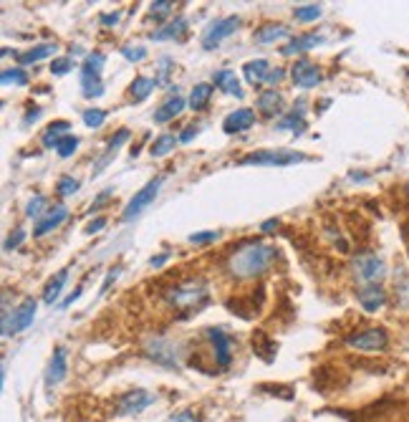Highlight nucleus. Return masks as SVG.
<instances>
[{
  "label": "nucleus",
  "mask_w": 409,
  "mask_h": 422,
  "mask_svg": "<svg viewBox=\"0 0 409 422\" xmlns=\"http://www.w3.org/2000/svg\"><path fill=\"white\" fill-rule=\"evenodd\" d=\"M278 258V248L268 246V243H248V246L238 248L227 261V271L235 278L246 281V278L263 276Z\"/></svg>",
  "instance_id": "1"
},
{
  "label": "nucleus",
  "mask_w": 409,
  "mask_h": 422,
  "mask_svg": "<svg viewBox=\"0 0 409 422\" xmlns=\"http://www.w3.org/2000/svg\"><path fill=\"white\" fill-rule=\"evenodd\" d=\"M164 298L175 309H200L208 303V284L205 281H185L164 291Z\"/></svg>",
  "instance_id": "2"
},
{
  "label": "nucleus",
  "mask_w": 409,
  "mask_h": 422,
  "mask_svg": "<svg viewBox=\"0 0 409 422\" xmlns=\"http://www.w3.org/2000/svg\"><path fill=\"white\" fill-rule=\"evenodd\" d=\"M36 319V301L33 298H23L15 309H3V336L20 334L23 329H28Z\"/></svg>",
  "instance_id": "3"
},
{
  "label": "nucleus",
  "mask_w": 409,
  "mask_h": 422,
  "mask_svg": "<svg viewBox=\"0 0 409 422\" xmlns=\"http://www.w3.org/2000/svg\"><path fill=\"white\" fill-rule=\"evenodd\" d=\"M354 276L364 286H377L379 281L387 276V265L384 261L379 258V256H374V253H361V256H356V261H354Z\"/></svg>",
  "instance_id": "4"
},
{
  "label": "nucleus",
  "mask_w": 409,
  "mask_h": 422,
  "mask_svg": "<svg viewBox=\"0 0 409 422\" xmlns=\"http://www.w3.org/2000/svg\"><path fill=\"white\" fill-rule=\"evenodd\" d=\"M306 162V154L301 152H286V150H263L250 152L240 159V164H271V167H286V164Z\"/></svg>",
  "instance_id": "5"
},
{
  "label": "nucleus",
  "mask_w": 409,
  "mask_h": 422,
  "mask_svg": "<svg viewBox=\"0 0 409 422\" xmlns=\"http://www.w3.org/2000/svg\"><path fill=\"white\" fill-rule=\"evenodd\" d=\"M159 185H162V177H154V180H149V183L145 185V187L139 190L137 195L129 200V205L124 208V213H121V218L124 220H134L142 210H147L154 202V197H157V192H159Z\"/></svg>",
  "instance_id": "6"
},
{
  "label": "nucleus",
  "mask_w": 409,
  "mask_h": 422,
  "mask_svg": "<svg viewBox=\"0 0 409 422\" xmlns=\"http://www.w3.org/2000/svg\"><path fill=\"white\" fill-rule=\"evenodd\" d=\"M238 25H240V18H238V15H227V18L215 20V23L210 25L208 31H205V36H202V48L213 51L215 46L220 44L222 38L233 36V33L238 31Z\"/></svg>",
  "instance_id": "7"
},
{
  "label": "nucleus",
  "mask_w": 409,
  "mask_h": 422,
  "mask_svg": "<svg viewBox=\"0 0 409 422\" xmlns=\"http://www.w3.org/2000/svg\"><path fill=\"white\" fill-rule=\"evenodd\" d=\"M147 357L154 360L157 364L162 367H170V369H180V352L172 341H164V339H154L149 341V347H147Z\"/></svg>",
  "instance_id": "8"
},
{
  "label": "nucleus",
  "mask_w": 409,
  "mask_h": 422,
  "mask_svg": "<svg viewBox=\"0 0 409 422\" xmlns=\"http://www.w3.org/2000/svg\"><path fill=\"white\" fill-rule=\"evenodd\" d=\"M347 341H349V347L361 349V352H379V349L387 347L389 336H387L384 329H366V331H361V334L349 336Z\"/></svg>",
  "instance_id": "9"
},
{
  "label": "nucleus",
  "mask_w": 409,
  "mask_h": 422,
  "mask_svg": "<svg viewBox=\"0 0 409 422\" xmlns=\"http://www.w3.org/2000/svg\"><path fill=\"white\" fill-rule=\"evenodd\" d=\"M152 402H154V397L145 390L124 392L119 397V402H116V415H139V412L145 410V407H149Z\"/></svg>",
  "instance_id": "10"
},
{
  "label": "nucleus",
  "mask_w": 409,
  "mask_h": 422,
  "mask_svg": "<svg viewBox=\"0 0 409 422\" xmlns=\"http://www.w3.org/2000/svg\"><path fill=\"white\" fill-rule=\"evenodd\" d=\"M66 372H69V364H66V349L56 347L53 349V357H51V362H48V369H46V387L51 390V387H56L58 382H63Z\"/></svg>",
  "instance_id": "11"
},
{
  "label": "nucleus",
  "mask_w": 409,
  "mask_h": 422,
  "mask_svg": "<svg viewBox=\"0 0 409 422\" xmlns=\"http://www.w3.org/2000/svg\"><path fill=\"white\" fill-rule=\"evenodd\" d=\"M208 331V339L213 341L215 349V362L220 367H227L233 360V352H230V336L222 331V329H205Z\"/></svg>",
  "instance_id": "12"
},
{
  "label": "nucleus",
  "mask_w": 409,
  "mask_h": 422,
  "mask_svg": "<svg viewBox=\"0 0 409 422\" xmlns=\"http://www.w3.org/2000/svg\"><path fill=\"white\" fill-rule=\"evenodd\" d=\"M253 124H255V112H253V109H235L233 114L225 117L222 129H225L227 134H235V132H246Z\"/></svg>",
  "instance_id": "13"
},
{
  "label": "nucleus",
  "mask_w": 409,
  "mask_h": 422,
  "mask_svg": "<svg viewBox=\"0 0 409 422\" xmlns=\"http://www.w3.org/2000/svg\"><path fill=\"white\" fill-rule=\"evenodd\" d=\"M290 76H293L296 86H301V88H314L316 84L321 81V71L309 61H298L296 66L290 69Z\"/></svg>",
  "instance_id": "14"
},
{
  "label": "nucleus",
  "mask_w": 409,
  "mask_h": 422,
  "mask_svg": "<svg viewBox=\"0 0 409 422\" xmlns=\"http://www.w3.org/2000/svg\"><path fill=\"white\" fill-rule=\"evenodd\" d=\"M66 218H69V210L63 208V205H56V208H51L48 215H46L43 220H38V223H36V230H33V235H36V238H41V235L51 233V230H56V228L61 225V223L66 220Z\"/></svg>",
  "instance_id": "15"
},
{
  "label": "nucleus",
  "mask_w": 409,
  "mask_h": 422,
  "mask_svg": "<svg viewBox=\"0 0 409 422\" xmlns=\"http://www.w3.org/2000/svg\"><path fill=\"white\" fill-rule=\"evenodd\" d=\"M243 71H246V79L250 86H260V84L268 81V76H271L273 69L265 58H255V61H248L246 66H243Z\"/></svg>",
  "instance_id": "16"
},
{
  "label": "nucleus",
  "mask_w": 409,
  "mask_h": 422,
  "mask_svg": "<svg viewBox=\"0 0 409 422\" xmlns=\"http://www.w3.org/2000/svg\"><path fill=\"white\" fill-rule=\"evenodd\" d=\"M384 301H387V294L382 286H364V289H359V303L364 306V311L382 309Z\"/></svg>",
  "instance_id": "17"
},
{
  "label": "nucleus",
  "mask_w": 409,
  "mask_h": 422,
  "mask_svg": "<svg viewBox=\"0 0 409 422\" xmlns=\"http://www.w3.org/2000/svg\"><path fill=\"white\" fill-rule=\"evenodd\" d=\"M258 109L265 117H276V114H281V109H283V96L278 94L276 88H265L263 94L258 96Z\"/></svg>",
  "instance_id": "18"
},
{
  "label": "nucleus",
  "mask_w": 409,
  "mask_h": 422,
  "mask_svg": "<svg viewBox=\"0 0 409 422\" xmlns=\"http://www.w3.org/2000/svg\"><path fill=\"white\" fill-rule=\"evenodd\" d=\"M182 109H185V99H182V96H180V94L170 96V99L164 101L162 107L154 112V121H157V124H164V121L175 119V117L182 112Z\"/></svg>",
  "instance_id": "19"
},
{
  "label": "nucleus",
  "mask_w": 409,
  "mask_h": 422,
  "mask_svg": "<svg viewBox=\"0 0 409 422\" xmlns=\"http://www.w3.org/2000/svg\"><path fill=\"white\" fill-rule=\"evenodd\" d=\"M81 88L86 99H96V96L104 94V81H101V74L81 69Z\"/></svg>",
  "instance_id": "20"
},
{
  "label": "nucleus",
  "mask_w": 409,
  "mask_h": 422,
  "mask_svg": "<svg viewBox=\"0 0 409 422\" xmlns=\"http://www.w3.org/2000/svg\"><path fill=\"white\" fill-rule=\"evenodd\" d=\"M69 129H71V124L66 119H58V121H53V124L46 129V134H43V147H53L56 150V145L61 142L63 137H69Z\"/></svg>",
  "instance_id": "21"
},
{
  "label": "nucleus",
  "mask_w": 409,
  "mask_h": 422,
  "mask_svg": "<svg viewBox=\"0 0 409 422\" xmlns=\"http://www.w3.org/2000/svg\"><path fill=\"white\" fill-rule=\"evenodd\" d=\"M56 48L58 46L56 44H38V46H33V48H28L25 53H20L18 56V61L23 63H36V61H43V58H48V56H53L56 53Z\"/></svg>",
  "instance_id": "22"
},
{
  "label": "nucleus",
  "mask_w": 409,
  "mask_h": 422,
  "mask_svg": "<svg viewBox=\"0 0 409 422\" xmlns=\"http://www.w3.org/2000/svg\"><path fill=\"white\" fill-rule=\"evenodd\" d=\"M213 81L217 84L225 94L243 96V88H240V81H238V76H235V71H217V74L213 76Z\"/></svg>",
  "instance_id": "23"
},
{
  "label": "nucleus",
  "mask_w": 409,
  "mask_h": 422,
  "mask_svg": "<svg viewBox=\"0 0 409 422\" xmlns=\"http://www.w3.org/2000/svg\"><path fill=\"white\" fill-rule=\"evenodd\" d=\"M69 281V271H58L56 276L51 278L48 284H46V291H43V301L46 303H56L58 296H61L63 286Z\"/></svg>",
  "instance_id": "24"
},
{
  "label": "nucleus",
  "mask_w": 409,
  "mask_h": 422,
  "mask_svg": "<svg viewBox=\"0 0 409 422\" xmlns=\"http://www.w3.org/2000/svg\"><path fill=\"white\" fill-rule=\"evenodd\" d=\"M319 44H321V36H298V38H293L281 53H283V56H293V53H301V51L316 48Z\"/></svg>",
  "instance_id": "25"
},
{
  "label": "nucleus",
  "mask_w": 409,
  "mask_h": 422,
  "mask_svg": "<svg viewBox=\"0 0 409 422\" xmlns=\"http://www.w3.org/2000/svg\"><path fill=\"white\" fill-rule=\"evenodd\" d=\"M154 86H157L154 79H149V76H137L132 81V86H129V94H132L134 101H145L147 96L152 94V88Z\"/></svg>",
  "instance_id": "26"
},
{
  "label": "nucleus",
  "mask_w": 409,
  "mask_h": 422,
  "mask_svg": "<svg viewBox=\"0 0 409 422\" xmlns=\"http://www.w3.org/2000/svg\"><path fill=\"white\" fill-rule=\"evenodd\" d=\"M185 28H187V20H185V18H175L172 23L164 25L162 31L152 33V38H154V41H170V38H180L185 33Z\"/></svg>",
  "instance_id": "27"
},
{
  "label": "nucleus",
  "mask_w": 409,
  "mask_h": 422,
  "mask_svg": "<svg viewBox=\"0 0 409 422\" xmlns=\"http://www.w3.org/2000/svg\"><path fill=\"white\" fill-rule=\"evenodd\" d=\"M210 96H213V86L210 84H197L192 88V94H189V107L195 109V112H200V109L208 107Z\"/></svg>",
  "instance_id": "28"
},
{
  "label": "nucleus",
  "mask_w": 409,
  "mask_h": 422,
  "mask_svg": "<svg viewBox=\"0 0 409 422\" xmlns=\"http://www.w3.org/2000/svg\"><path fill=\"white\" fill-rule=\"evenodd\" d=\"M177 142H180V139H177L175 134H162V137H157L149 147L152 157H164V154H170V152L175 150Z\"/></svg>",
  "instance_id": "29"
},
{
  "label": "nucleus",
  "mask_w": 409,
  "mask_h": 422,
  "mask_svg": "<svg viewBox=\"0 0 409 422\" xmlns=\"http://www.w3.org/2000/svg\"><path fill=\"white\" fill-rule=\"evenodd\" d=\"M48 200L43 195H36L31 202H28V208H25V215L31 218V220H43L46 215H48Z\"/></svg>",
  "instance_id": "30"
},
{
  "label": "nucleus",
  "mask_w": 409,
  "mask_h": 422,
  "mask_svg": "<svg viewBox=\"0 0 409 422\" xmlns=\"http://www.w3.org/2000/svg\"><path fill=\"white\" fill-rule=\"evenodd\" d=\"M286 36H288V28H283V25H265V28H260L255 33V41L258 44H271V41H278V38Z\"/></svg>",
  "instance_id": "31"
},
{
  "label": "nucleus",
  "mask_w": 409,
  "mask_h": 422,
  "mask_svg": "<svg viewBox=\"0 0 409 422\" xmlns=\"http://www.w3.org/2000/svg\"><path fill=\"white\" fill-rule=\"evenodd\" d=\"M0 81H3V86H25L28 84V74H25L23 69H6L3 74H0Z\"/></svg>",
  "instance_id": "32"
},
{
  "label": "nucleus",
  "mask_w": 409,
  "mask_h": 422,
  "mask_svg": "<svg viewBox=\"0 0 409 422\" xmlns=\"http://www.w3.org/2000/svg\"><path fill=\"white\" fill-rule=\"evenodd\" d=\"M303 126H306V124H303V109H298V112L293 109L288 117H283V119L278 121V129H293L296 134L301 132Z\"/></svg>",
  "instance_id": "33"
},
{
  "label": "nucleus",
  "mask_w": 409,
  "mask_h": 422,
  "mask_svg": "<svg viewBox=\"0 0 409 422\" xmlns=\"http://www.w3.org/2000/svg\"><path fill=\"white\" fill-rule=\"evenodd\" d=\"M104 121H107V112L104 109H86L83 112V124L91 126V129H99Z\"/></svg>",
  "instance_id": "34"
},
{
  "label": "nucleus",
  "mask_w": 409,
  "mask_h": 422,
  "mask_svg": "<svg viewBox=\"0 0 409 422\" xmlns=\"http://www.w3.org/2000/svg\"><path fill=\"white\" fill-rule=\"evenodd\" d=\"M76 147H79V139H76L74 134H69V137H63L61 142L56 145L58 157H71V154L76 152Z\"/></svg>",
  "instance_id": "35"
},
{
  "label": "nucleus",
  "mask_w": 409,
  "mask_h": 422,
  "mask_svg": "<svg viewBox=\"0 0 409 422\" xmlns=\"http://www.w3.org/2000/svg\"><path fill=\"white\" fill-rule=\"evenodd\" d=\"M321 15V6H301V8H296V20H303V23H309V20H316Z\"/></svg>",
  "instance_id": "36"
},
{
  "label": "nucleus",
  "mask_w": 409,
  "mask_h": 422,
  "mask_svg": "<svg viewBox=\"0 0 409 422\" xmlns=\"http://www.w3.org/2000/svg\"><path fill=\"white\" fill-rule=\"evenodd\" d=\"M76 190H79V183H76L74 177H61V180H58V185H56V192H58L61 197L74 195Z\"/></svg>",
  "instance_id": "37"
},
{
  "label": "nucleus",
  "mask_w": 409,
  "mask_h": 422,
  "mask_svg": "<svg viewBox=\"0 0 409 422\" xmlns=\"http://www.w3.org/2000/svg\"><path fill=\"white\" fill-rule=\"evenodd\" d=\"M220 238V233L217 230H208V233H195L189 235V243H195V246H202V243H213V240Z\"/></svg>",
  "instance_id": "38"
},
{
  "label": "nucleus",
  "mask_w": 409,
  "mask_h": 422,
  "mask_svg": "<svg viewBox=\"0 0 409 422\" xmlns=\"http://www.w3.org/2000/svg\"><path fill=\"white\" fill-rule=\"evenodd\" d=\"M69 69H74V61H71V58H56V61L51 63V71L56 76H63Z\"/></svg>",
  "instance_id": "39"
},
{
  "label": "nucleus",
  "mask_w": 409,
  "mask_h": 422,
  "mask_svg": "<svg viewBox=\"0 0 409 422\" xmlns=\"http://www.w3.org/2000/svg\"><path fill=\"white\" fill-rule=\"evenodd\" d=\"M121 53H124L129 61H142V58L147 56V48H142V46H137V48H134V46H124Z\"/></svg>",
  "instance_id": "40"
},
{
  "label": "nucleus",
  "mask_w": 409,
  "mask_h": 422,
  "mask_svg": "<svg viewBox=\"0 0 409 422\" xmlns=\"http://www.w3.org/2000/svg\"><path fill=\"white\" fill-rule=\"evenodd\" d=\"M172 8H175V3H170V0H157V3H152L149 11L152 15H164V13H170Z\"/></svg>",
  "instance_id": "41"
},
{
  "label": "nucleus",
  "mask_w": 409,
  "mask_h": 422,
  "mask_svg": "<svg viewBox=\"0 0 409 422\" xmlns=\"http://www.w3.org/2000/svg\"><path fill=\"white\" fill-rule=\"evenodd\" d=\"M23 240H25V230H15V233L6 240V246H3V248H6V251H15V248L23 243Z\"/></svg>",
  "instance_id": "42"
},
{
  "label": "nucleus",
  "mask_w": 409,
  "mask_h": 422,
  "mask_svg": "<svg viewBox=\"0 0 409 422\" xmlns=\"http://www.w3.org/2000/svg\"><path fill=\"white\" fill-rule=\"evenodd\" d=\"M119 271H121V268H119V265H114V268H112V271H109V276H107V281H104V284H101V291H99V294H101V296H104V294H107V291H109V286H112V284H114V281H116V278H119Z\"/></svg>",
  "instance_id": "43"
},
{
  "label": "nucleus",
  "mask_w": 409,
  "mask_h": 422,
  "mask_svg": "<svg viewBox=\"0 0 409 422\" xmlns=\"http://www.w3.org/2000/svg\"><path fill=\"white\" fill-rule=\"evenodd\" d=\"M126 139H129V132H126V129H121V132L116 134V137H112V142H109V150H114V152H116L121 145H124Z\"/></svg>",
  "instance_id": "44"
},
{
  "label": "nucleus",
  "mask_w": 409,
  "mask_h": 422,
  "mask_svg": "<svg viewBox=\"0 0 409 422\" xmlns=\"http://www.w3.org/2000/svg\"><path fill=\"white\" fill-rule=\"evenodd\" d=\"M167 422H200V420H197L192 412H177V415H172Z\"/></svg>",
  "instance_id": "45"
},
{
  "label": "nucleus",
  "mask_w": 409,
  "mask_h": 422,
  "mask_svg": "<svg viewBox=\"0 0 409 422\" xmlns=\"http://www.w3.org/2000/svg\"><path fill=\"white\" fill-rule=\"evenodd\" d=\"M104 225H107V218H96V220H91V223L86 225V233H88V235H91V233H99V230H101Z\"/></svg>",
  "instance_id": "46"
},
{
  "label": "nucleus",
  "mask_w": 409,
  "mask_h": 422,
  "mask_svg": "<svg viewBox=\"0 0 409 422\" xmlns=\"http://www.w3.org/2000/svg\"><path fill=\"white\" fill-rule=\"evenodd\" d=\"M283 76H286V71H283V69H273V71H271V76H268V84H278V81H281V79H283Z\"/></svg>",
  "instance_id": "47"
},
{
  "label": "nucleus",
  "mask_w": 409,
  "mask_h": 422,
  "mask_svg": "<svg viewBox=\"0 0 409 422\" xmlns=\"http://www.w3.org/2000/svg\"><path fill=\"white\" fill-rule=\"evenodd\" d=\"M195 134H197V126H187V132L180 134V142H189V139L195 137Z\"/></svg>",
  "instance_id": "48"
},
{
  "label": "nucleus",
  "mask_w": 409,
  "mask_h": 422,
  "mask_svg": "<svg viewBox=\"0 0 409 422\" xmlns=\"http://www.w3.org/2000/svg\"><path fill=\"white\" fill-rule=\"evenodd\" d=\"M167 258H170V253H162V256H157V258H152L149 263L154 265V268H159V265H164V263H167Z\"/></svg>",
  "instance_id": "49"
},
{
  "label": "nucleus",
  "mask_w": 409,
  "mask_h": 422,
  "mask_svg": "<svg viewBox=\"0 0 409 422\" xmlns=\"http://www.w3.org/2000/svg\"><path fill=\"white\" fill-rule=\"evenodd\" d=\"M38 117H41V109H36V107H33V112H28V114H25V121H23V124H31V121H36Z\"/></svg>",
  "instance_id": "50"
},
{
  "label": "nucleus",
  "mask_w": 409,
  "mask_h": 422,
  "mask_svg": "<svg viewBox=\"0 0 409 422\" xmlns=\"http://www.w3.org/2000/svg\"><path fill=\"white\" fill-rule=\"evenodd\" d=\"M112 192H114V190H107V192H101V195H99V197H96V200H94V205H91V210H96V208H99L101 202L107 200V197L112 195Z\"/></svg>",
  "instance_id": "51"
},
{
  "label": "nucleus",
  "mask_w": 409,
  "mask_h": 422,
  "mask_svg": "<svg viewBox=\"0 0 409 422\" xmlns=\"http://www.w3.org/2000/svg\"><path fill=\"white\" fill-rule=\"evenodd\" d=\"M273 228H278V220H265V223H263V230H265V233H273Z\"/></svg>",
  "instance_id": "52"
},
{
  "label": "nucleus",
  "mask_w": 409,
  "mask_h": 422,
  "mask_svg": "<svg viewBox=\"0 0 409 422\" xmlns=\"http://www.w3.org/2000/svg\"><path fill=\"white\" fill-rule=\"evenodd\" d=\"M116 18H119V15H116V13H114V15H104V18H101V23H116Z\"/></svg>",
  "instance_id": "53"
},
{
  "label": "nucleus",
  "mask_w": 409,
  "mask_h": 422,
  "mask_svg": "<svg viewBox=\"0 0 409 422\" xmlns=\"http://www.w3.org/2000/svg\"><path fill=\"white\" fill-rule=\"evenodd\" d=\"M286 422H296V420H286Z\"/></svg>",
  "instance_id": "54"
}]
</instances>
